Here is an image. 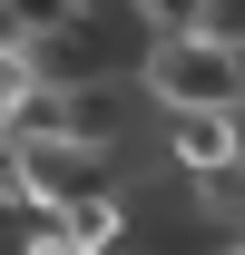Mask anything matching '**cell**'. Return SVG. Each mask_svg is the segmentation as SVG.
<instances>
[{
	"instance_id": "obj_4",
	"label": "cell",
	"mask_w": 245,
	"mask_h": 255,
	"mask_svg": "<svg viewBox=\"0 0 245 255\" xmlns=\"http://www.w3.org/2000/svg\"><path fill=\"white\" fill-rule=\"evenodd\" d=\"M206 10H216V0H127L137 30H206Z\"/></svg>"
},
{
	"instance_id": "obj_2",
	"label": "cell",
	"mask_w": 245,
	"mask_h": 255,
	"mask_svg": "<svg viewBox=\"0 0 245 255\" xmlns=\"http://www.w3.org/2000/svg\"><path fill=\"white\" fill-rule=\"evenodd\" d=\"M108 177H118V157L89 147V137H69V128H10V206L20 216H49V206L108 187Z\"/></svg>"
},
{
	"instance_id": "obj_5",
	"label": "cell",
	"mask_w": 245,
	"mask_h": 255,
	"mask_svg": "<svg viewBox=\"0 0 245 255\" xmlns=\"http://www.w3.org/2000/svg\"><path fill=\"white\" fill-rule=\"evenodd\" d=\"M10 255H89V246H79V236H69L59 216H30L20 236H10Z\"/></svg>"
},
{
	"instance_id": "obj_1",
	"label": "cell",
	"mask_w": 245,
	"mask_h": 255,
	"mask_svg": "<svg viewBox=\"0 0 245 255\" xmlns=\"http://www.w3.org/2000/svg\"><path fill=\"white\" fill-rule=\"evenodd\" d=\"M127 79L147 108H236L245 118V39L226 30H147Z\"/></svg>"
},
{
	"instance_id": "obj_3",
	"label": "cell",
	"mask_w": 245,
	"mask_h": 255,
	"mask_svg": "<svg viewBox=\"0 0 245 255\" xmlns=\"http://www.w3.org/2000/svg\"><path fill=\"white\" fill-rule=\"evenodd\" d=\"M79 10H89V0H0V30L30 49V39H59L69 20H79Z\"/></svg>"
}]
</instances>
